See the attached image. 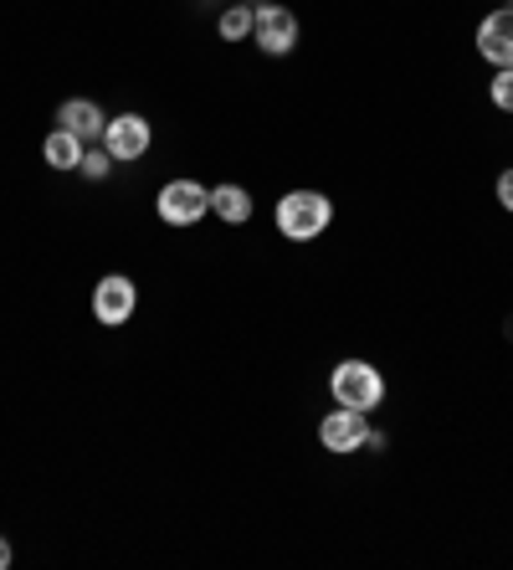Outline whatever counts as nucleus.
<instances>
[{"label":"nucleus","instance_id":"nucleus-11","mask_svg":"<svg viewBox=\"0 0 513 570\" xmlns=\"http://www.w3.org/2000/svg\"><path fill=\"white\" fill-rule=\"evenodd\" d=\"M82 149H88V145H82L78 134H67V129H52L47 139H41V159H47L52 170H78Z\"/></svg>","mask_w":513,"mask_h":570},{"label":"nucleus","instance_id":"nucleus-16","mask_svg":"<svg viewBox=\"0 0 513 570\" xmlns=\"http://www.w3.org/2000/svg\"><path fill=\"white\" fill-rule=\"evenodd\" d=\"M385 442H391V438H385L381 426H369V438H365V448H369V452H385Z\"/></svg>","mask_w":513,"mask_h":570},{"label":"nucleus","instance_id":"nucleus-10","mask_svg":"<svg viewBox=\"0 0 513 570\" xmlns=\"http://www.w3.org/2000/svg\"><path fill=\"white\" fill-rule=\"evenodd\" d=\"M211 212H216V222H226V226H247L251 222V190L226 180V186L211 190Z\"/></svg>","mask_w":513,"mask_h":570},{"label":"nucleus","instance_id":"nucleus-13","mask_svg":"<svg viewBox=\"0 0 513 570\" xmlns=\"http://www.w3.org/2000/svg\"><path fill=\"white\" fill-rule=\"evenodd\" d=\"M78 175H82V180H108V175H114V155H108L103 145H88V149H82Z\"/></svg>","mask_w":513,"mask_h":570},{"label":"nucleus","instance_id":"nucleus-17","mask_svg":"<svg viewBox=\"0 0 513 570\" xmlns=\"http://www.w3.org/2000/svg\"><path fill=\"white\" fill-rule=\"evenodd\" d=\"M11 560H16V550H11V540L0 534V570H11Z\"/></svg>","mask_w":513,"mask_h":570},{"label":"nucleus","instance_id":"nucleus-5","mask_svg":"<svg viewBox=\"0 0 513 570\" xmlns=\"http://www.w3.org/2000/svg\"><path fill=\"white\" fill-rule=\"evenodd\" d=\"M134 308H139V288H134V278H124V273H108V278H98V288H92V318H98L103 330H119V324H129Z\"/></svg>","mask_w":513,"mask_h":570},{"label":"nucleus","instance_id":"nucleus-2","mask_svg":"<svg viewBox=\"0 0 513 570\" xmlns=\"http://www.w3.org/2000/svg\"><path fill=\"white\" fill-rule=\"evenodd\" d=\"M329 391L339 406H355V412H381L385 401V375L369 365V360H339L329 375Z\"/></svg>","mask_w":513,"mask_h":570},{"label":"nucleus","instance_id":"nucleus-3","mask_svg":"<svg viewBox=\"0 0 513 570\" xmlns=\"http://www.w3.org/2000/svg\"><path fill=\"white\" fill-rule=\"evenodd\" d=\"M298 16L288 11V6H277V0H267V6H257V21H251V41H257V52L267 57H288L298 52Z\"/></svg>","mask_w":513,"mask_h":570},{"label":"nucleus","instance_id":"nucleus-12","mask_svg":"<svg viewBox=\"0 0 513 570\" xmlns=\"http://www.w3.org/2000/svg\"><path fill=\"white\" fill-rule=\"evenodd\" d=\"M251 21H257L251 6H226L216 16V31H221V41H251Z\"/></svg>","mask_w":513,"mask_h":570},{"label":"nucleus","instance_id":"nucleus-18","mask_svg":"<svg viewBox=\"0 0 513 570\" xmlns=\"http://www.w3.org/2000/svg\"><path fill=\"white\" fill-rule=\"evenodd\" d=\"M241 6H251V11H257V0H241ZM263 6H267V0H263Z\"/></svg>","mask_w":513,"mask_h":570},{"label":"nucleus","instance_id":"nucleus-1","mask_svg":"<svg viewBox=\"0 0 513 570\" xmlns=\"http://www.w3.org/2000/svg\"><path fill=\"white\" fill-rule=\"evenodd\" d=\"M273 222L288 242H314L329 232L334 222V200L324 190H288V196L273 206Z\"/></svg>","mask_w":513,"mask_h":570},{"label":"nucleus","instance_id":"nucleus-7","mask_svg":"<svg viewBox=\"0 0 513 570\" xmlns=\"http://www.w3.org/2000/svg\"><path fill=\"white\" fill-rule=\"evenodd\" d=\"M365 438H369V422H365V412H355V406H334V412L318 422V442H324V452H339V458L365 452Z\"/></svg>","mask_w":513,"mask_h":570},{"label":"nucleus","instance_id":"nucleus-19","mask_svg":"<svg viewBox=\"0 0 513 570\" xmlns=\"http://www.w3.org/2000/svg\"><path fill=\"white\" fill-rule=\"evenodd\" d=\"M509 6H513V0H509Z\"/></svg>","mask_w":513,"mask_h":570},{"label":"nucleus","instance_id":"nucleus-6","mask_svg":"<svg viewBox=\"0 0 513 570\" xmlns=\"http://www.w3.org/2000/svg\"><path fill=\"white\" fill-rule=\"evenodd\" d=\"M149 145H155V129H149L145 114H119V119H108L103 149L114 155V165H134V159H145Z\"/></svg>","mask_w":513,"mask_h":570},{"label":"nucleus","instance_id":"nucleus-15","mask_svg":"<svg viewBox=\"0 0 513 570\" xmlns=\"http://www.w3.org/2000/svg\"><path fill=\"white\" fill-rule=\"evenodd\" d=\"M493 196H499V206L513 216V170H503V175H499V186H493Z\"/></svg>","mask_w":513,"mask_h":570},{"label":"nucleus","instance_id":"nucleus-14","mask_svg":"<svg viewBox=\"0 0 513 570\" xmlns=\"http://www.w3.org/2000/svg\"><path fill=\"white\" fill-rule=\"evenodd\" d=\"M487 98H493V108H503V114H513V67H493V82H487Z\"/></svg>","mask_w":513,"mask_h":570},{"label":"nucleus","instance_id":"nucleus-9","mask_svg":"<svg viewBox=\"0 0 513 570\" xmlns=\"http://www.w3.org/2000/svg\"><path fill=\"white\" fill-rule=\"evenodd\" d=\"M57 129L78 134L82 145H103V129H108V114L92 98H67L62 108H57Z\"/></svg>","mask_w":513,"mask_h":570},{"label":"nucleus","instance_id":"nucleus-4","mask_svg":"<svg viewBox=\"0 0 513 570\" xmlns=\"http://www.w3.org/2000/svg\"><path fill=\"white\" fill-rule=\"evenodd\" d=\"M155 212L165 226H196L200 216L211 212V190L200 180H170V186H159Z\"/></svg>","mask_w":513,"mask_h":570},{"label":"nucleus","instance_id":"nucleus-8","mask_svg":"<svg viewBox=\"0 0 513 570\" xmlns=\"http://www.w3.org/2000/svg\"><path fill=\"white\" fill-rule=\"evenodd\" d=\"M477 52L493 67H513V6H499V11L483 16L477 27Z\"/></svg>","mask_w":513,"mask_h":570}]
</instances>
